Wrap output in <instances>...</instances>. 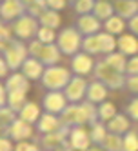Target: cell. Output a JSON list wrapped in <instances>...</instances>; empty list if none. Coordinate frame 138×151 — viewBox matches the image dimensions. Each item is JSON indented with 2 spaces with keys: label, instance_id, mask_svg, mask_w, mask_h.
Returning a JSON list of instances; mask_svg holds the SVG:
<instances>
[{
  "label": "cell",
  "instance_id": "1",
  "mask_svg": "<svg viewBox=\"0 0 138 151\" xmlns=\"http://www.w3.org/2000/svg\"><path fill=\"white\" fill-rule=\"evenodd\" d=\"M62 124L75 127V126H84V124H94L98 120V107H94L93 102H82V104H71L67 106L62 113Z\"/></svg>",
  "mask_w": 138,
  "mask_h": 151
},
{
  "label": "cell",
  "instance_id": "2",
  "mask_svg": "<svg viewBox=\"0 0 138 151\" xmlns=\"http://www.w3.org/2000/svg\"><path fill=\"white\" fill-rule=\"evenodd\" d=\"M71 73L66 68H58V66H49L44 75H42V86L49 91H64L67 88V84L71 82Z\"/></svg>",
  "mask_w": 138,
  "mask_h": 151
},
{
  "label": "cell",
  "instance_id": "3",
  "mask_svg": "<svg viewBox=\"0 0 138 151\" xmlns=\"http://www.w3.org/2000/svg\"><path fill=\"white\" fill-rule=\"evenodd\" d=\"M94 77H97V80L107 86L109 89H120L125 86V75L111 68L105 60H100L94 66Z\"/></svg>",
  "mask_w": 138,
  "mask_h": 151
},
{
  "label": "cell",
  "instance_id": "4",
  "mask_svg": "<svg viewBox=\"0 0 138 151\" xmlns=\"http://www.w3.org/2000/svg\"><path fill=\"white\" fill-rule=\"evenodd\" d=\"M2 51H4V60L7 62V66L13 71H16L18 68H22V64L27 60L26 55L29 53V49H26L20 42H9L7 47L2 46Z\"/></svg>",
  "mask_w": 138,
  "mask_h": 151
},
{
  "label": "cell",
  "instance_id": "5",
  "mask_svg": "<svg viewBox=\"0 0 138 151\" xmlns=\"http://www.w3.org/2000/svg\"><path fill=\"white\" fill-rule=\"evenodd\" d=\"M58 47L66 55H77L80 49V35L77 29L67 27L58 35Z\"/></svg>",
  "mask_w": 138,
  "mask_h": 151
},
{
  "label": "cell",
  "instance_id": "6",
  "mask_svg": "<svg viewBox=\"0 0 138 151\" xmlns=\"http://www.w3.org/2000/svg\"><path fill=\"white\" fill-rule=\"evenodd\" d=\"M87 82L84 80L82 77H73L71 78V82L67 84V88L64 89V95H66V99H67V102H71V104H77V102H80L84 96L87 95Z\"/></svg>",
  "mask_w": 138,
  "mask_h": 151
},
{
  "label": "cell",
  "instance_id": "7",
  "mask_svg": "<svg viewBox=\"0 0 138 151\" xmlns=\"http://www.w3.org/2000/svg\"><path fill=\"white\" fill-rule=\"evenodd\" d=\"M67 99H66V95L60 93V91H49L46 93L44 96V100H42V104H44V109L47 113H53V115H56V113H62L64 109L67 107Z\"/></svg>",
  "mask_w": 138,
  "mask_h": 151
},
{
  "label": "cell",
  "instance_id": "8",
  "mask_svg": "<svg viewBox=\"0 0 138 151\" xmlns=\"http://www.w3.org/2000/svg\"><path fill=\"white\" fill-rule=\"evenodd\" d=\"M91 144V135L82 126H75L69 131V146L77 151H87Z\"/></svg>",
  "mask_w": 138,
  "mask_h": 151
},
{
  "label": "cell",
  "instance_id": "9",
  "mask_svg": "<svg viewBox=\"0 0 138 151\" xmlns=\"http://www.w3.org/2000/svg\"><path fill=\"white\" fill-rule=\"evenodd\" d=\"M6 133L9 135V138L18 140V142H24L26 138H29L31 135H33V127H31L29 122L22 120V118H16L11 126H7Z\"/></svg>",
  "mask_w": 138,
  "mask_h": 151
},
{
  "label": "cell",
  "instance_id": "10",
  "mask_svg": "<svg viewBox=\"0 0 138 151\" xmlns=\"http://www.w3.org/2000/svg\"><path fill=\"white\" fill-rule=\"evenodd\" d=\"M71 68L75 71V75L82 77V75H89L94 68V62L91 60L89 53H77L71 60Z\"/></svg>",
  "mask_w": 138,
  "mask_h": 151
},
{
  "label": "cell",
  "instance_id": "11",
  "mask_svg": "<svg viewBox=\"0 0 138 151\" xmlns=\"http://www.w3.org/2000/svg\"><path fill=\"white\" fill-rule=\"evenodd\" d=\"M15 33L18 38H31L35 33H38V29H36V20L33 17H22L18 20V22L15 24Z\"/></svg>",
  "mask_w": 138,
  "mask_h": 151
},
{
  "label": "cell",
  "instance_id": "12",
  "mask_svg": "<svg viewBox=\"0 0 138 151\" xmlns=\"http://www.w3.org/2000/svg\"><path fill=\"white\" fill-rule=\"evenodd\" d=\"M44 64H42L38 58H27L24 64H22V73L26 75V77L29 78V80H38V78H42V75H44Z\"/></svg>",
  "mask_w": 138,
  "mask_h": 151
},
{
  "label": "cell",
  "instance_id": "13",
  "mask_svg": "<svg viewBox=\"0 0 138 151\" xmlns=\"http://www.w3.org/2000/svg\"><path fill=\"white\" fill-rule=\"evenodd\" d=\"M105 96H107V86L102 84L100 80H94L89 84V88H87V95H86V99L93 104H102L105 102Z\"/></svg>",
  "mask_w": 138,
  "mask_h": 151
},
{
  "label": "cell",
  "instance_id": "14",
  "mask_svg": "<svg viewBox=\"0 0 138 151\" xmlns=\"http://www.w3.org/2000/svg\"><path fill=\"white\" fill-rule=\"evenodd\" d=\"M62 120H58V118L53 115V113H46L40 116V120L36 122V129L40 133H53V131H58V129L62 127Z\"/></svg>",
  "mask_w": 138,
  "mask_h": 151
},
{
  "label": "cell",
  "instance_id": "15",
  "mask_svg": "<svg viewBox=\"0 0 138 151\" xmlns=\"http://www.w3.org/2000/svg\"><path fill=\"white\" fill-rule=\"evenodd\" d=\"M6 88H7V93L9 91H26L29 89V78L26 77L24 73H13L9 75L7 80H6Z\"/></svg>",
  "mask_w": 138,
  "mask_h": 151
},
{
  "label": "cell",
  "instance_id": "16",
  "mask_svg": "<svg viewBox=\"0 0 138 151\" xmlns=\"http://www.w3.org/2000/svg\"><path fill=\"white\" fill-rule=\"evenodd\" d=\"M42 64H46V66H55L60 58V47L53 46V44H44L36 57Z\"/></svg>",
  "mask_w": 138,
  "mask_h": 151
},
{
  "label": "cell",
  "instance_id": "17",
  "mask_svg": "<svg viewBox=\"0 0 138 151\" xmlns=\"http://www.w3.org/2000/svg\"><path fill=\"white\" fill-rule=\"evenodd\" d=\"M78 29H80V33L84 35H97L98 33V29H100V22H98V18H94V17H89V15H84L78 18Z\"/></svg>",
  "mask_w": 138,
  "mask_h": 151
},
{
  "label": "cell",
  "instance_id": "18",
  "mask_svg": "<svg viewBox=\"0 0 138 151\" xmlns=\"http://www.w3.org/2000/svg\"><path fill=\"white\" fill-rule=\"evenodd\" d=\"M127 129H129V120L124 115H116L107 122V131L114 133V135H124Z\"/></svg>",
  "mask_w": 138,
  "mask_h": 151
},
{
  "label": "cell",
  "instance_id": "19",
  "mask_svg": "<svg viewBox=\"0 0 138 151\" xmlns=\"http://www.w3.org/2000/svg\"><path fill=\"white\" fill-rule=\"evenodd\" d=\"M26 104H27L26 91H9V95H7V106L11 107L15 113H20V111L24 109Z\"/></svg>",
  "mask_w": 138,
  "mask_h": 151
},
{
  "label": "cell",
  "instance_id": "20",
  "mask_svg": "<svg viewBox=\"0 0 138 151\" xmlns=\"http://www.w3.org/2000/svg\"><path fill=\"white\" fill-rule=\"evenodd\" d=\"M18 118H22V120L33 124V122H38L40 120V107L35 104V102H27L24 106V109L18 113Z\"/></svg>",
  "mask_w": 138,
  "mask_h": 151
},
{
  "label": "cell",
  "instance_id": "21",
  "mask_svg": "<svg viewBox=\"0 0 138 151\" xmlns=\"http://www.w3.org/2000/svg\"><path fill=\"white\" fill-rule=\"evenodd\" d=\"M22 13V0H4L2 4V17L11 20Z\"/></svg>",
  "mask_w": 138,
  "mask_h": 151
},
{
  "label": "cell",
  "instance_id": "22",
  "mask_svg": "<svg viewBox=\"0 0 138 151\" xmlns=\"http://www.w3.org/2000/svg\"><path fill=\"white\" fill-rule=\"evenodd\" d=\"M93 127H91V140L97 146H102L104 144V140H105V137H107V126H105V122H102V120H97L94 124H91Z\"/></svg>",
  "mask_w": 138,
  "mask_h": 151
},
{
  "label": "cell",
  "instance_id": "23",
  "mask_svg": "<svg viewBox=\"0 0 138 151\" xmlns=\"http://www.w3.org/2000/svg\"><path fill=\"white\" fill-rule=\"evenodd\" d=\"M118 47H120V53H124V55H136L138 51V42L134 37L131 35H124L120 37L118 40Z\"/></svg>",
  "mask_w": 138,
  "mask_h": 151
},
{
  "label": "cell",
  "instance_id": "24",
  "mask_svg": "<svg viewBox=\"0 0 138 151\" xmlns=\"http://www.w3.org/2000/svg\"><path fill=\"white\" fill-rule=\"evenodd\" d=\"M105 151H124V138L122 135H114V133H107L104 144L100 146Z\"/></svg>",
  "mask_w": 138,
  "mask_h": 151
},
{
  "label": "cell",
  "instance_id": "25",
  "mask_svg": "<svg viewBox=\"0 0 138 151\" xmlns=\"http://www.w3.org/2000/svg\"><path fill=\"white\" fill-rule=\"evenodd\" d=\"M82 47L86 53H89V55H97V53H102V44H100V37L98 33L97 35H89L86 37V40L82 42Z\"/></svg>",
  "mask_w": 138,
  "mask_h": 151
},
{
  "label": "cell",
  "instance_id": "26",
  "mask_svg": "<svg viewBox=\"0 0 138 151\" xmlns=\"http://www.w3.org/2000/svg\"><path fill=\"white\" fill-rule=\"evenodd\" d=\"M104 60L107 62L111 68H114L116 71H120V73H125L127 62H125V57H124V53H109V55L105 57Z\"/></svg>",
  "mask_w": 138,
  "mask_h": 151
},
{
  "label": "cell",
  "instance_id": "27",
  "mask_svg": "<svg viewBox=\"0 0 138 151\" xmlns=\"http://www.w3.org/2000/svg\"><path fill=\"white\" fill-rule=\"evenodd\" d=\"M118 113H116V107H114V104H111V102H102V104H98V120H102V122H105L107 124L113 116H116Z\"/></svg>",
  "mask_w": 138,
  "mask_h": 151
},
{
  "label": "cell",
  "instance_id": "28",
  "mask_svg": "<svg viewBox=\"0 0 138 151\" xmlns=\"http://www.w3.org/2000/svg\"><path fill=\"white\" fill-rule=\"evenodd\" d=\"M116 11H118L120 15H124V18H127V17H134V13L138 11V2H134V0H122V2H118L116 4Z\"/></svg>",
  "mask_w": 138,
  "mask_h": 151
},
{
  "label": "cell",
  "instance_id": "29",
  "mask_svg": "<svg viewBox=\"0 0 138 151\" xmlns=\"http://www.w3.org/2000/svg\"><path fill=\"white\" fill-rule=\"evenodd\" d=\"M40 24L44 26V27H51V29H55L60 26V17L55 13V11H44L40 17Z\"/></svg>",
  "mask_w": 138,
  "mask_h": 151
},
{
  "label": "cell",
  "instance_id": "30",
  "mask_svg": "<svg viewBox=\"0 0 138 151\" xmlns=\"http://www.w3.org/2000/svg\"><path fill=\"white\" fill-rule=\"evenodd\" d=\"M94 17L97 18H109L111 17V11H113V6L107 2V0H98L94 4Z\"/></svg>",
  "mask_w": 138,
  "mask_h": 151
},
{
  "label": "cell",
  "instance_id": "31",
  "mask_svg": "<svg viewBox=\"0 0 138 151\" xmlns=\"http://www.w3.org/2000/svg\"><path fill=\"white\" fill-rule=\"evenodd\" d=\"M105 29L113 35H118L124 31V20L120 17H109L107 22H105Z\"/></svg>",
  "mask_w": 138,
  "mask_h": 151
},
{
  "label": "cell",
  "instance_id": "32",
  "mask_svg": "<svg viewBox=\"0 0 138 151\" xmlns=\"http://www.w3.org/2000/svg\"><path fill=\"white\" fill-rule=\"evenodd\" d=\"M124 151H138V135L134 131L124 135Z\"/></svg>",
  "mask_w": 138,
  "mask_h": 151
},
{
  "label": "cell",
  "instance_id": "33",
  "mask_svg": "<svg viewBox=\"0 0 138 151\" xmlns=\"http://www.w3.org/2000/svg\"><path fill=\"white\" fill-rule=\"evenodd\" d=\"M100 37V44H102V53H113V49L116 47V42L111 35H105V33H98Z\"/></svg>",
  "mask_w": 138,
  "mask_h": 151
},
{
  "label": "cell",
  "instance_id": "34",
  "mask_svg": "<svg viewBox=\"0 0 138 151\" xmlns=\"http://www.w3.org/2000/svg\"><path fill=\"white\" fill-rule=\"evenodd\" d=\"M0 115H2V129H6V124L7 126H11L15 120H16V116H15V111L11 109V107H2V111H0Z\"/></svg>",
  "mask_w": 138,
  "mask_h": 151
},
{
  "label": "cell",
  "instance_id": "35",
  "mask_svg": "<svg viewBox=\"0 0 138 151\" xmlns=\"http://www.w3.org/2000/svg\"><path fill=\"white\" fill-rule=\"evenodd\" d=\"M36 35H38V40L44 42V44H51V42L55 40V33H53L51 27H40Z\"/></svg>",
  "mask_w": 138,
  "mask_h": 151
},
{
  "label": "cell",
  "instance_id": "36",
  "mask_svg": "<svg viewBox=\"0 0 138 151\" xmlns=\"http://www.w3.org/2000/svg\"><path fill=\"white\" fill-rule=\"evenodd\" d=\"M125 113L129 115V116L133 118V120H136V122H138V96H136V99H133L129 104H127Z\"/></svg>",
  "mask_w": 138,
  "mask_h": 151
},
{
  "label": "cell",
  "instance_id": "37",
  "mask_svg": "<svg viewBox=\"0 0 138 151\" xmlns=\"http://www.w3.org/2000/svg\"><path fill=\"white\" fill-rule=\"evenodd\" d=\"M125 88L131 93H138V75H125Z\"/></svg>",
  "mask_w": 138,
  "mask_h": 151
},
{
  "label": "cell",
  "instance_id": "38",
  "mask_svg": "<svg viewBox=\"0 0 138 151\" xmlns=\"http://www.w3.org/2000/svg\"><path fill=\"white\" fill-rule=\"evenodd\" d=\"M91 9H94L93 0H78L77 2V11L78 13H87V11H91Z\"/></svg>",
  "mask_w": 138,
  "mask_h": 151
},
{
  "label": "cell",
  "instance_id": "39",
  "mask_svg": "<svg viewBox=\"0 0 138 151\" xmlns=\"http://www.w3.org/2000/svg\"><path fill=\"white\" fill-rule=\"evenodd\" d=\"M125 75H138V57H133L131 60H127Z\"/></svg>",
  "mask_w": 138,
  "mask_h": 151
},
{
  "label": "cell",
  "instance_id": "40",
  "mask_svg": "<svg viewBox=\"0 0 138 151\" xmlns=\"http://www.w3.org/2000/svg\"><path fill=\"white\" fill-rule=\"evenodd\" d=\"M15 151H38V147L35 144H27V142H20L18 146H15Z\"/></svg>",
  "mask_w": 138,
  "mask_h": 151
},
{
  "label": "cell",
  "instance_id": "41",
  "mask_svg": "<svg viewBox=\"0 0 138 151\" xmlns=\"http://www.w3.org/2000/svg\"><path fill=\"white\" fill-rule=\"evenodd\" d=\"M0 151H15L11 140L6 138V137H2V140H0Z\"/></svg>",
  "mask_w": 138,
  "mask_h": 151
},
{
  "label": "cell",
  "instance_id": "42",
  "mask_svg": "<svg viewBox=\"0 0 138 151\" xmlns=\"http://www.w3.org/2000/svg\"><path fill=\"white\" fill-rule=\"evenodd\" d=\"M47 6L53 7V9H62L66 6V2H64V0H47Z\"/></svg>",
  "mask_w": 138,
  "mask_h": 151
},
{
  "label": "cell",
  "instance_id": "43",
  "mask_svg": "<svg viewBox=\"0 0 138 151\" xmlns=\"http://www.w3.org/2000/svg\"><path fill=\"white\" fill-rule=\"evenodd\" d=\"M129 27H131V31L134 35H138V15H134L133 18H131V22H129Z\"/></svg>",
  "mask_w": 138,
  "mask_h": 151
},
{
  "label": "cell",
  "instance_id": "44",
  "mask_svg": "<svg viewBox=\"0 0 138 151\" xmlns=\"http://www.w3.org/2000/svg\"><path fill=\"white\" fill-rule=\"evenodd\" d=\"M6 68H9V66H7V62L2 58V62H0V77H2V78L7 77V75H6Z\"/></svg>",
  "mask_w": 138,
  "mask_h": 151
},
{
  "label": "cell",
  "instance_id": "45",
  "mask_svg": "<svg viewBox=\"0 0 138 151\" xmlns=\"http://www.w3.org/2000/svg\"><path fill=\"white\" fill-rule=\"evenodd\" d=\"M53 151H77V149H73L71 146L67 147V146H64V147H58V149H53Z\"/></svg>",
  "mask_w": 138,
  "mask_h": 151
},
{
  "label": "cell",
  "instance_id": "46",
  "mask_svg": "<svg viewBox=\"0 0 138 151\" xmlns=\"http://www.w3.org/2000/svg\"><path fill=\"white\" fill-rule=\"evenodd\" d=\"M22 2H26L27 6H31V4H35V2H38V0H22Z\"/></svg>",
  "mask_w": 138,
  "mask_h": 151
},
{
  "label": "cell",
  "instance_id": "47",
  "mask_svg": "<svg viewBox=\"0 0 138 151\" xmlns=\"http://www.w3.org/2000/svg\"><path fill=\"white\" fill-rule=\"evenodd\" d=\"M87 151H105V149H100V147H89Z\"/></svg>",
  "mask_w": 138,
  "mask_h": 151
}]
</instances>
